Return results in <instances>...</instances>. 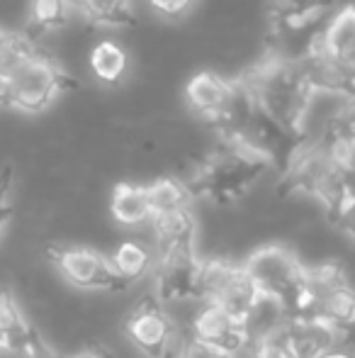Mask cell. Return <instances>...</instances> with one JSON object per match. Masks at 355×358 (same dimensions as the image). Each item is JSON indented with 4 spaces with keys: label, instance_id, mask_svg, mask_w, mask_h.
Listing matches in <instances>:
<instances>
[{
    "label": "cell",
    "instance_id": "1",
    "mask_svg": "<svg viewBox=\"0 0 355 358\" xmlns=\"http://www.w3.org/2000/svg\"><path fill=\"white\" fill-rule=\"evenodd\" d=\"M256 108L275 124L299 137L312 113L317 85L299 59L273 54L243 78Z\"/></svg>",
    "mask_w": 355,
    "mask_h": 358
},
{
    "label": "cell",
    "instance_id": "2",
    "mask_svg": "<svg viewBox=\"0 0 355 358\" xmlns=\"http://www.w3.org/2000/svg\"><path fill=\"white\" fill-rule=\"evenodd\" d=\"M68 85L71 78L54 59L24 44L0 73V105L15 113L39 115L52 108Z\"/></svg>",
    "mask_w": 355,
    "mask_h": 358
},
{
    "label": "cell",
    "instance_id": "3",
    "mask_svg": "<svg viewBox=\"0 0 355 358\" xmlns=\"http://www.w3.org/2000/svg\"><path fill=\"white\" fill-rule=\"evenodd\" d=\"M270 161L239 139H222V146L202 161L195 178L188 183L190 193L202 195L212 203L227 205L246 195L263 173Z\"/></svg>",
    "mask_w": 355,
    "mask_h": 358
},
{
    "label": "cell",
    "instance_id": "4",
    "mask_svg": "<svg viewBox=\"0 0 355 358\" xmlns=\"http://www.w3.org/2000/svg\"><path fill=\"white\" fill-rule=\"evenodd\" d=\"M243 268L261 295L275 297L287 307L289 315H297L307 285V266L292 249L282 244H266L243 261Z\"/></svg>",
    "mask_w": 355,
    "mask_h": 358
},
{
    "label": "cell",
    "instance_id": "5",
    "mask_svg": "<svg viewBox=\"0 0 355 358\" xmlns=\"http://www.w3.org/2000/svg\"><path fill=\"white\" fill-rule=\"evenodd\" d=\"M258 295L261 292L248 278L243 264L232 259H202L197 300L212 302L236 320H243Z\"/></svg>",
    "mask_w": 355,
    "mask_h": 358
},
{
    "label": "cell",
    "instance_id": "6",
    "mask_svg": "<svg viewBox=\"0 0 355 358\" xmlns=\"http://www.w3.org/2000/svg\"><path fill=\"white\" fill-rule=\"evenodd\" d=\"M185 339L207 346L227 358L241 354L248 346L241 320L229 315L222 307L202 300H195L192 310H190V317L185 322Z\"/></svg>",
    "mask_w": 355,
    "mask_h": 358
},
{
    "label": "cell",
    "instance_id": "7",
    "mask_svg": "<svg viewBox=\"0 0 355 358\" xmlns=\"http://www.w3.org/2000/svg\"><path fill=\"white\" fill-rule=\"evenodd\" d=\"M124 334H127L132 349L142 358H171L178 351L176 346L180 334L166 307L156 302V297L142 302L127 317Z\"/></svg>",
    "mask_w": 355,
    "mask_h": 358
},
{
    "label": "cell",
    "instance_id": "8",
    "mask_svg": "<svg viewBox=\"0 0 355 358\" xmlns=\"http://www.w3.org/2000/svg\"><path fill=\"white\" fill-rule=\"evenodd\" d=\"M54 264L68 283L81 290L119 292L127 287L109 256L90 246H61L54 251Z\"/></svg>",
    "mask_w": 355,
    "mask_h": 358
},
{
    "label": "cell",
    "instance_id": "9",
    "mask_svg": "<svg viewBox=\"0 0 355 358\" xmlns=\"http://www.w3.org/2000/svg\"><path fill=\"white\" fill-rule=\"evenodd\" d=\"M199 266H202V259L197 256V251L158 256L151 271L153 287H156V302L173 305V302L183 300H197Z\"/></svg>",
    "mask_w": 355,
    "mask_h": 358
},
{
    "label": "cell",
    "instance_id": "10",
    "mask_svg": "<svg viewBox=\"0 0 355 358\" xmlns=\"http://www.w3.org/2000/svg\"><path fill=\"white\" fill-rule=\"evenodd\" d=\"M285 341L294 358H324L341 349V331L317 317H292L285 327Z\"/></svg>",
    "mask_w": 355,
    "mask_h": 358
},
{
    "label": "cell",
    "instance_id": "11",
    "mask_svg": "<svg viewBox=\"0 0 355 358\" xmlns=\"http://www.w3.org/2000/svg\"><path fill=\"white\" fill-rule=\"evenodd\" d=\"M151 231V246L158 256L180 254V251H195V239H197V220H195L192 205L178 208L171 213L153 215L149 222Z\"/></svg>",
    "mask_w": 355,
    "mask_h": 358
},
{
    "label": "cell",
    "instance_id": "12",
    "mask_svg": "<svg viewBox=\"0 0 355 358\" xmlns=\"http://www.w3.org/2000/svg\"><path fill=\"white\" fill-rule=\"evenodd\" d=\"M0 349L17 351V354L44 356L47 349L39 341L37 331L22 315L17 302L10 295L0 292Z\"/></svg>",
    "mask_w": 355,
    "mask_h": 358
},
{
    "label": "cell",
    "instance_id": "13",
    "mask_svg": "<svg viewBox=\"0 0 355 358\" xmlns=\"http://www.w3.org/2000/svg\"><path fill=\"white\" fill-rule=\"evenodd\" d=\"M289 320H292V315H289V310L282 302L268 295H258L251 310L241 320V324L243 331H246L248 344H261V341L282 334Z\"/></svg>",
    "mask_w": 355,
    "mask_h": 358
},
{
    "label": "cell",
    "instance_id": "14",
    "mask_svg": "<svg viewBox=\"0 0 355 358\" xmlns=\"http://www.w3.org/2000/svg\"><path fill=\"white\" fill-rule=\"evenodd\" d=\"M109 213L114 222L127 229L149 227L151 222V203H149L146 185L139 183H119L114 185L112 198H109Z\"/></svg>",
    "mask_w": 355,
    "mask_h": 358
},
{
    "label": "cell",
    "instance_id": "15",
    "mask_svg": "<svg viewBox=\"0 0 355 358\" xmlns=\"http://www.w3.org/2000/svg\"><path fill=\"white\" fill-rule=\"evenodd\" d=\"M109 261H112L117 275L124 280V285H129L142 280L146 273H151L153 264H156V251H153L151 241L124 239L114 249V254L109 256Z\"/></svg>",
    "mask_w": 355,
    "mask_h": 358
},
{
    "label": "cell",
    "instance_id": "16",
    "mask_svg": "<svg viewBox=\"0 0 355 358\" xmlns=\"http://www.w3.org/2000/svg\"><path fill=\"white\" fill-rule=\"evenodd\" d=\"M73 5L83 17L105 29L132 27L137 20L132 0H73Z\"/></svg>",
    "mask_w": 355,
    "mask_h": 358
},
{
    "label": "cell",
    "instance_id": "17",
    "mask_svg": "<svg viewBox=\"0 0 355 358\" xmlns=\"http://www.w3.org/2000/svg\"><path fill=\"white\" fill-rule=\"evenodd\" d=\"M90 71H93L95 78L105 85H114L124 78L129 69V57L124 52L122 44L112 42V39H103L98 42L93 49H90Z\"/></svg>",
    "mask_w": 355,
    "mask_h": 358
},
{
    "label": "cell",
    "instance_id": "18",
    "mask_svg": "<svg viewBox=\"0 0 355 358\" xmlns=\"http://www.w3.org/2000/svg\"><path fill=\"white\" fill-rule=\"evenodd\" d=\"M73 0H29V29L34 32H56V29L66 27L71 20Z\"/></svg>",
    "mask_w": 355,
    "mask_h": 358
},
{
    "label": "cell",
    "instance_id": "19",
    "mask_svg": "<svg viewBox=\"0 0 355 358\" xmlns=\"http://www.w3.org/2000/svg\"><path fill=\"white\" fill-rule=\"evenodd\" d=\"M149 193V203H151V213L161 215V213H171L178 208H188L192 203V193H190L188 183L178 178H158L153 183L146 185ZM151 215V217H153Z\"/></svg>",
    "mask_w": 355,
    "mask_h": 358
},
{
    "label": "cell",
    "instance_id": "20",
    "mask_svg": "<svg viewBox=\"0 0 355 358\" xmlns=\"http://www.w3.org/2000/svg\"><path fill=\"white\" fill-rule=\"evenodd\" d=\"M251 358H294L285 341V331L273 339H266L261 344H251Z\"/></svg>",
    "mask_w": 355,
    "mask_h": 358
},
{
    "label": "cell",
    "instance_id": "21",
    "mask_svg": "<svg viewBox=\"0 0 355 358\" xmlns=\"http://www.w3.org/2000/svg\"><path fill=\"white\" fill-rule=\"evenodd\" d=\"M13 217V169L0 171V231Z\"/></svg>",
    "mask_w": 355,
    "mask_h": 358
},
{
    "label": "cell",
    "instance_id": "22",
    "mask_svg": "<svg viewBox=\"0 0 355 358\" xmlns=\"http://www.w3.org/2000/svg\"><path fill=\"white\" fill-rule=\"evenodd\" d=\"M197 0H146V5L161 17H183L192 10Z\"/></svg>",
    "mask_w": 355,
    "mask_h": 358
},
{
    "label": "cell",
    "instance_id": "23",
    "mask_svg": "<svg viewBox=\"0 0 355 358\" xmlns=\"http://www.w3.org/2000/svg\"><path fill=\"white\" fill-rule=\"evenodd\" d=\"M24 39L17 37V34H10L5 29H0V73L8 69V64L13 62L15 57L20 54V49L24 47Z\"/></svg>",
    "mask_w": 355,
    "mask_h": 358
},
{
    "label": "cell",
    "instance_id": "24",
    "mask_svg": "<svg viewBox=\"0 0 355 358\" xmlns=\"http://www.w3.org/2000/svg\"><path fill=\"white\" fill-rule=\"evenodd\" d=\"M324 358H355V351L338 349V351H333V354H328V356H324Z\"/></svg>",
    "mask_w": 355,
    "mask_h": 358
},
{
    "label": "cell",
    "instance_id": "25",
    "mask_svg": "<svg viewBox=\"0 0 355 358\" xmlns=\"http://www.w3.org/2000/svg\"><path fill=\"white\" fill-rule=\"evenodd\" d=\"M71 358H105L100 354H78V356H71Z\"/></svg>",
    "mask_w": 355,
    "mask_h": 358
}]
</instances>
